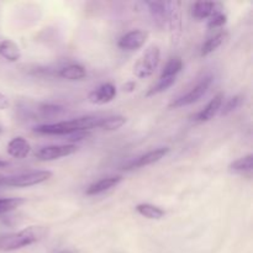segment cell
Segmentation results:
<instances>
[{
  "label": "cell",
  "instance_id": "6da1fadb",
  "mask_svg": "<svg viewBox=\"0 0 253 253\" xmlns=\"http://www.w3.org/2000/svg\"><path fill=\"white\" fill-rule=\"evenodd\" d=\"M48 230L43 226H29L19 232L0 235V251L12 252L31 246L46 237Z\"/></svg>",
  "mask_w": 253,
  "mask_h": 253
},
{
  "label": "cell",
  "instance_id": "7a4b0ae2",
  "mask_svg": "<svg viewBox=\"0 0 253 253\" xmlns=\"http://www.w3.org/2000/svg\"><path fill=\"white\" fill-rule=\"evenodd\" d=\"M99 118L93 116H83L73 120L61 121L56 124H44L34 128L35 132L42 135H56V136H69L77 131H90L98 127Z\"/></svg>",
  "mask_w": 253,
  "mask_h": 253
},
{
  "label": "cell",
  "instance_id": "3957f363",
  "mask_svg": "<svg viewBox=\"0 0 253 253\" xmlns=\"http://www.w3.org/2000/svg\"><path fill=\"white\" fill-rule=\"evenodd\" d=\"M161 61V49L158 46H150L133 66V74L138 79H146L152 76Z\"/></svg>",
  "mask_w": 253,
  "mask_h": 253
},
{
  "label": "cell",
  "instance_id": "277c9868",
  "mask_svg": "<svg viewBox=\"0 0 253 253\" xmlns=\"http://www.w3.org/2000/svg\"><path fill=\"white\" fill-rule=\"evenodd\" d=\"M51 177H52L51 170H32V172L12 175V177H5L4 185H2V187H14V188L34 187V185L44 183Z\"/></svg>",
  "mask_w": 253,
  "mask_h": 253
},
{
  "label": "cell",
  "instance_id": "5b68a950",
  "mask_svg": "<svg viewBox=\"0 0 253 253\" xmlns=\"http://www.w3.org/2000/svg\"><path fill=\"white\" fill-rule=\"evenodd\" d=\"M212 83V77L208 76L204 77L194 88L190 89L185 95L180 96V98L175 99L173 100L172 103L169 104V109H178V108H183V106H188L192 105V104L197 103L199 99H202L203 96L207 94V91L209 90L210 85Z\"/></svg>",
  "mask_w": 253,
  "mask_h": 253
},
{
  "label": "cell",
  "instance_id": "8992f818",
  "mask_svg": "<svg viewBox=\"0 0 253 253\" xmlns=\"http://www.w3.org/2000/svg\"><path fill=\"white\" fill-rule=\"evenodd\" d=\"M168 25H169L170 40L173 46H177L182 39L183 21H182V2L170 1L169 12H168Z\"/></svg>",
  "mask_w": 253,
  "mask_h": 253
},
{
  "label": "cell",
  "instance_id": "52a82bcc",
  "mask_svg": "<svg viewBox=\"0 0 253 253\" xmlns=\"http://www.w3.org/2000/svg\"><path fill=\"white\" fill-rule=\"evenodd\" d=\"M77 151H78V147L74 143L46 146V147H42L39 151H36L35 157L40 161H54L73 155Z\"/></svg>",
  "mask_w": 253,
  "mask_h": 253
},
{
  "label": "cell",
  "instance_id": "ba28073f",
  "mask_svg": "<svg viewBox=\"0 0 253 253\" xmlns=\"http://www.w3.org/2000/svg\"><path fill=\"white\" fill-rule=\"evenodd\" d=\"M148 37H150V34L145 30H132L120 37L118 46L119 48L125 49V51H136L146 43Z\"/></svg>",
  "mask_w": 253,
  "mask_h": 253
},
{
  "label": "cell",
  "instance_id": "9c48e42d",
  "mask_svg": "<svg viewBox=\"0 0 253 253\" xmlns=\"http://www.w3.org/2000/svg\"><path fill=\"white\" fill-rule=\"evenodd\" d=\"M169 153V147H160L156 148V150L150 151V152L145 153L141 157L136 158L135 161H131L130 163L124 167V169L130 170V169H137V168H142V167H147V166L153 165V163L158 162L162 158H165L166 156Z\"/></svg>",
  "mask_w": 253,
  "mask_h": 253
},
{
  "label": "cell",
  "instance_id": "30bf717a",
  "mask_svg": "<svg viewBox=\"0 0 253 253\" xmlns=\"http://www.w3.org/2000/svg\"><path fill=\"white\" fill-rule=\"evenodd\" d=\"M116 94H118V90L114 84L104 83L91 90L89 93L88 99L91 104H95V105H105L115 99Z\"/></svg>",
  "mask_w": 253,
  "mask_h": 253
},
{
  "label": "cell",
  "instance_id": "8fae6325",
  "mask_svg": "<svg viewBox=\"0 0 253 253\" xmlns=\"http://www.w3.org/2000/svg\"><path fill=\"white\" fill-rule=\"evenodd\" d=\"M146 5H147L153 21L160 27L165 26L168 20L170 1H147Z\"/></svg>",
  "mask_w": 253,
  "mask_h": 253
},
{
  "label": "cell",
  "instance_id": "7c38bea8",
  "mask_svg": "<svg viewBox=\"0 0 253 253\" xmlns=\"http://www.w3.org/2000/svg\"><path fill=\"white\" fill-rule=\"evenodd\" d=\"M222 103H224V93H219L208 103V105L195 116V120L199 123H207L214 119L217 115L222 108Z\"/></svg>",
  "mask_w": 253,
  "mask_h": 253
},
{
  "label": "cell",
  "instance_id": "4fadbf2b",
  "mask_svg": "<svg viewBox=\"0 0 253 253\" xmlns=\"http://www.w3.org/2000/svg\"><path fill=\"white\" fill-rule=\"evenodd\" d=\"M6 151L11 157L16 158V160H22V158H26L29 153L31 152V145L26 138L17 136V137H14L9 141Z\"/></svg>",
  "mask_w": 253,
  "mask_h": 253
},
{
  "label": "cell",
  "instance_id": "5bb4252c",
  "mask_svg": "<svg viewBox=\"0 0 253 253\" xmlns=\"http://www.w3.org/2000/svg\"><path fill=\"white\" fill-rule=\"evenodd\" d=\"M121 182H123V177H121V175H114V177L103 178V179L98 180V182H95V183H93L91 185H89L88 189H86V192H85V194L86 195H99V194H101V193L108 192V190L118 187Z\"/></svg>",
  "mask_w": 253,
  "mask_h": 253
},
{
  "label": "cell",
  "instance_id": "9a60e30c",
  "mask_svg": "<svg viewBox=\"0 0 253 253\" xmlns=\"http://www.w3.org/2000/svg\"><path fill=\"white\" fill-rule=\"evenodd\" d=\"M220 4H216L214 1H197L194 5H193L192 9V15L195 20L198 21H202V20L210 19L217 10Z\"/></svg>",
  "mask_w": 253,
  "mask_h": 253
},
{
  "label": "cell",
  "instance_id": "2e32d148",
  "mask_svg": "<svg viewBox=\"0 0 253 253\" xmlns=\"http://www.w3.org/2000/svg\"><path fill=\"white\" fill-rule=\"evenodd\" d=\"M0 57H2L5 61L15 63V62L20 61V58H21V51H20L19 46L14 41L2 40L0 42Z\"/></svg>",
  "mask_w": 253,
  "mask_h": 253
},
{
  "label": "cell",
  "instance_id": "e0dca14e",
  "mask_svg": "<svg viewBox=\"0 0 253 253\" xmlns=\"http://www.w3.org/2000/svg\"><path fill=\"white\" fill-rule=\"evenodd\" d=\"M59 77L67 81H82L86 77V69L82 64H69L59 71Z\"/></svg>",
  "mask_w": 253,
  "mask_h": 253
},
{
  "label": "cell",
  "instance_id": "ac0fdd59",
  "mask_svg": "<svg viewBox=\"0 0 253 253\" xmlns=\"http://www.w3.org/2000/svg\"><path fill=\"white\" fill-rule=\"evenodd\" d=\"M229 170L236 174H251L253 170V155H246L239 160L234 161L229 166Z\"/></svg>",
  "mask_w": 253,
  "mask_h": 253
},
{
  "label": "cell",
  "instance_id": "d6986e66",
  "mask_svg": "<svg viewBox=\"0 0 253 253\" xmlns=\"http://www.w3.org/2000/svg\"><path fill=\"white\" fill-rule=\"evenodd\" d=\"M136 211H137L141 216L150 220H160L166 215L165 210L161 209L160 207H156V205L148 204V203L138 204L137 207H136Z\"/></svg>",
  "mask_w": 253,
  "mask_h": 253
},
{
  "label": "cell",
  "instance_id": "ffe728a7",
  "mask_svg": "<svg viewBox=\"0 0 253 253\" xmlns=\"http://www.w3.org/2000/svg\"><path fill=\"white\" fill-rule=\"evenodd\" d=\"M226 39H227V32H219V34H216L215 36L210 37V39L202 46V49H200V56L202 57L209 56L210 53L216 51V49L224 43V41Z\"/></svg>",
  "mask_w": 253,
  "mask_h": 253
},
{
  "label": "cell",
  "instance_id": "44dd1931",
  "mask_svg": "<svg viewBox=\"0 0 253 253\" xmlns=\"http://www.w3.org/2000/svg\"><path fill=\"white\" fill-rule=\"evenodd\" d=\"M126 124V118L121 115H115V116H109V118L105 119H99L98 127L101 128V130L106 131H115L119 130L120 127H123Z\"/></svg>",
  "mask_w": 253,
  "mask_h": 253
},
{
  "label": "cell",
  "instance_id": "7402d4cb",
  "mask_svg": "<svg viewBox=\"0 0 253 253\" xmlns=\"http://www.w3.org/2000/svg\"><path fill=\"white\" fill-rule=\"evenodd\" d=\"M182 69H183V61L179 58V57L170 58L169 61H168V63L165 66V68H163L160 78H170V77L177 78V76L182 72Z\"/></svg>",
  "mask_w": 253,
  "mask_h": 253
},
{
  "label": "cell",
  "instance_id": "603a6c76",
  "mask_svg": "<svg viewBox=\"0 0 253 253\" xmlns=\"http://www.w3.org/2000/svg\"><path fill=\"white\" fill-rule=\"evenodd\" d=\"M174 83H175L174 77H170V78H160L155 85H152L150 89H148L147 94H146V98H151V96H155V95H158V94L163 93V91H166L167 89H169Z\"/></svg>",
  "mask_w": 253,
  "mask_h": 253
},
{
  "label": "cell",
  "instance_id": "cb8c5ba5",
  "mask_svg": "<svg viewBox=\"0 0 253 253\" xmlns=\"http://www.w3.org/2000/svg\"><path fill=\"white\" fill-rule=\"evenodd\" d=\"M25 204V200L21 198H0V215L12 211Z\"/></svg>",
  "mask_w": 253,
  "mask_h": 253
},
{
  "label": "cell",
  "instance_id": "d4e9b609",
  "mask_svg": "<svg viewBox=\"0 0 253 253\" xmlns=\"http://www.w3.org/2000/svg\"><path fill=\"white\" fill-rule=\"evenodd\" d=\"M226 22H227L226 15H225L224 12H221V10H217V11L210 17L209 21H208V29L209 30L219 29V27L224 26Z\"/></svg>",
  "mask_w": 253,
  "mask_h": 253
},
{
  "label": "cell",
  "instance_id": "484cf974",
  "mask_svg": "<svg viewBox=\"0 0 253 253\" xmlns=\"http://www.w3.org/2000/svg\"><path fill=\"white\" fill-rule=\"evenodd\" d=\"M241 103H242L241 96L240 95L232 96L231 99H229V100H227V103L225 104L224 108H221V113L220 114H221L222 116L229 115L230 113H232L234 110H236V109L241 105Z\"/></svg>",
  "mask_w": 253,
  "mask_h": 253
},
{
  "label": "cell",
  "instance_id": "4316f807",
  "mask_svg": "<svg viewBox=\"0 0 253 253\" xmlns=\"http://www.w3.org/2000/svg\"><path fill=\"white\" fill-rule=\"evenodd\" d=\"M88 137H90V131H77V132L69 135L67 140L69 142H79V141L86 140Z\"/></svg>",
  "mask_w": 253,
  "mask_h": 253
},
{
  "label": "cell",
  "instance_id": "83f0119b",
  "mask_svg": "<svg viewBox=\"0 0 253 253\" xmlns=\"http://www.w3.org/2000/svg\"><path fill=\"white\" fill-rule=\"evenodd\" d=\"M7 108H9V99L0 91V110H5Z\"/></svg>",
  "mask_w": 253,
  "mask_h": 253
},
{
  "label": "cell",
  "instance_id": "f1b7e54d",
  "mask_svg": "<svg viewBox=\"0 0 253 253\" xmlns=\"http://www.w3.org/2000/svg\"><path fill=\"white\" fill-rule=\"evenodd\" d=\"M135 88H136V83L132 81L126 82V83L123 85L124 91H126V93H132V91L135 90Z\"/></svg>",
  "mask_w": 253,
  "mask_h": 253
},
{
  "label": "cell",
  "instance_id": "f546056e",
  "mask_svg": "<svg viewBox=\"0 0 253 253\" xmlns=\"http://www.w3.org/2000/svg\"><path fill=\"white\" fill-rule=\"evenodd\" d=\"M7 165H9V162H6V161H2V160H0V168H4V167H6Z\"/></svg>",
  "mask_w": 253,
  "mask_h": 253
},
{
  "label": "cell",
  "instance_id": "4dcf8cb0",
  "mask_svg": "<svg viewBox=\"0 0 253 253\" xmlns=\"http://www.w3.org/2000/svg\"><path fill=\"white\" fill-rule=\"evenodd\" d=\"M4 175H1L0 174V187H2V185H4Z\"/></svg>",
  "mask_w": 253,
  "mask_h": 253
},
{
  "label": "cell",
  "instance_id": "1f68e13d",
  "mask_svg": "<svg viewBox=\"0 0 253 253\" xmlns=\"http://www.w3.org/2000/svg\"><path fill=\"white\" fill-rule=\"evenodd\" d=\"M59 253H76L74 251H62V252H59Z\"/></svg>",
  "mask_w": 253,
  "mask_h": 253
},
{
  "label": "cell",
  "instance_id": "d6a6232c",
  "mask_svg": "<svg viewBox=\"0 0 253 253\" xmlns=\"http://www.w3.org/2000/svg\"><path fill=\"white\" fill-rule=\"evenodd\" d=\"M1 131H2V128H1V127H0V132H1Z\"/></svg>",
  "mask_w": 253,
  "mask_h": 253
}]
</instances>
